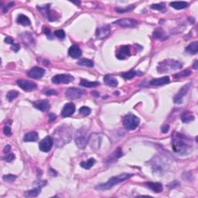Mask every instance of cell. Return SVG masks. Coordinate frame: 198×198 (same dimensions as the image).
Returning <instances> with one entry per match:
<instances>
[{"label":"cell","instance_id":"20","mask_svg":"<svg viewBox=\"0 0 198 198\" xmlns=\"http://www.w3.org/2000/svg\"><path fill=\"white\" fill-rule=\"evenodd\" d=\"M68 55L72 58H79L82 55V51L79 46H78L77 45H72L68 49Z\"/></svg>","mask_w":198,"mask_h":198},{"label":"cell","instance_id":"49","mask_svg":"<svg viewBox=\"0 0 198 198\" xmlns=\"http://www.w3.org/2000/svg\"><path fill=\"white\" fill-rule=\"evenodd\" d=\"M179 185H180V183H178V182H176V181H175L174 183H170V184H169V187L170 188H175V187H176V186H178Z\"/></svg>","mask_w":198,"mask_h":198},{"label":"cell","instance_id":"47","mask_svg":"<svg viewBox=\"0 0 198 198\" xmlns=\"http://www.w3.org/2000/svg\"><path fill=\"white\" fill-rule=\"evenodd\" d=\"M13 5H14V3H13V2H9V4L7 5V6H2L3 12H7V11H8V9H9V8H10V7H12V6H13Z\"/></svg>","mask_w":198,"mask_h":198},{"label":"cell","instance_id":"4","mask_svg":"<svg viewBox=\"0 0 198 198\" xmlns=\"http://www.w3.org/2000/svg\"><path fill=\"white\" fill-rule=\"evenodd\" d=\"M182 67L183 65L180 61L169 59L159 63L158 67H157V70L159 73H166V72L171 71V70H178Z\"/></svg>","mask_w":198,"mask_h":198},{"label":"cell","instance_id":"32","mask_svg":"<svg viewBox=\"0 0 198 198\" xmlns=\"http://www.w3.org/2000/svg\"><path fill=\"white\" fill-rule=\"evenodd\" d=\"M170 6L176 9H183L187 7L189 4L186 2H170Z\"/></svg>","mask_w":198,"mask_h":198},{"label":"cell","instance_id":"26","mask_svg":"<svg viewBox=\"0 0 198 198\" xmlns=\"http://www.w3.org/2000/svg\"><path fill=\"white\" fill-rule=\"evenodd\" d=\"M39 137H38V134L36 132H31L25 135L23 138L24 142H36L37 141Z\"/></svg>","mask_w":198,"mask_h":198},{"label":"cell","instance_id":"34","mask_svg":"<svg viewBox=\"0 0 198 198\" xmlns=\"http://www.w3.org/2000/svg\"><path fill=\"white\" fill-rule=\"evenodd\" d=\"M21 40L23 42L24 44H31L32 43H33V38L28 33H23L21 35Z\"/></svg>","mask_w":198,"mask_h":198},{"label":"cell","instance_id":"44","mask_svg":"<svg viewBox=\"0 0 198 198\" xmlns=\"http://www.w3.org/2000/svg\"><path fill=\"white\" fill-rule=\"evenodd\" d=\"M3 133L6 136H10L12 135V131H11L10 127L9 126H5L4 128H3Z\"/></svg>","mask_w":198,"mask_h":198},{"label":"cell","instance_id":"39","mask_svg":"<svg viewBox=\"0 0 198 198\" xmlns=\"http://www.w3.org/2000/svg\"><path fill=\"white\" fill-rule=\"evenodd\" d=\"M2 179L4 180V181L9 182V183H11V182L15 181V180L17 179V176H15V175H12V174H7V175H5V176H3Z\"/></svg>","mask_w":198,"mask_h":198},{"label":"cell","instance_id":"1","mask_svg":"<svg viewBox=\"0 0 198 198\" xmlns=\"http://www.w3.org/2000/svg\"><path fill=\"white\" fill-rule=\"evenodd\" d=\"M192 141L187 136L179 133H174L172 137V148L176 153L185 156L192 149Z\"/></svg>","mask_w":198,"mask_h":198},{"label":"cell","instance_id":"19","mask_svg":"<svg viewBox=\"0 0 198 198\" xmlns=\"http://www.w3.org/2000/svg\"><path fill=\"white\" fill-rule=\"evenodd\" d=\"M33 105L34 106L36 109L41 111V112H46V111L49 110V109L51 108L49 102H48L46 100L34 101V102H33Z\"/></svg>","mask_w":198,"mask_h":198},{"label":"cell","instance_id":"18","mask_svg":"<svg viewBox=\"0 0 198 198\" xmlns=\"http://www.w3.org/2000/svg\"><path fill=\"white\" fill-rule=\"evenodd\" d=\"M170 82V78L167 76L162 77L160 78H156V79H152L149 81V85L153 87H157V86H161V85H165L167 84H169Z\"/></svg>","mask_w":198,"mask_h":198},{"label":"cell","instance_id":"16","mask_svg":"<svg viewBox=\"0 0 198 198\" xmlns=\"http://www.w3.org/2000/svg\"><path fill=\"white\" fill-rule=\"evenodd\" d=\"M75 112V106L73 103H67L61 111V116L64 118L70 116Z\"/></svg>","mask_w":198,"mask_h":198},{"label":"cell","instance_id":"27","mask_svg":"<svg viewBox=\"0 0 198 198\" xmlns=\"http://www.w3.org/2000/svg\"><path fill=\"white\" fill-rule=\"evenodd\" d=\"M142 73L139 71H136V70H130V71L125 72V73L122 74V77L123 78H125V80H130L133 79V78H135L137 75H142Z\"/></svg>","mask_w":198,"mask_h":198},{"label":"cell","instance_id":"51","mask_svg":"<svg viewBox=\"0 0 198 198\" xmlns=\"http://www.w3.org/2000/svg\"><path fill=\"white\" fill-rule=\"evenodd\" d=\"M49 118H50V122H54V120H56L57 116H56V115H54V114L51 113V114H50Z\"/></svg>","mask_w":198,"mask_h":198},{"label":"cell","instance_id":"29","mask_svg":"<svg viewBox=\"0 0 198 198\" xmlns=\"http://www.w3.org/2000/svg\"><path fill=\"white\" fill-rule=\"evenodd\" d=\"M17 22L21 24V25L24 26V27H28V26H30L31 24L30 19L27 16L22 15V14H21V15L18 17V18H17Z\"/></svg>","mask_w":198,"mask_h":198},{"label":"cell","instance_id":"11","mask_svg":"<svg viewBox=\"0 0 198 198\" xmlns=\"http://www.w3.org/2000/svg\"><path fill=\"white\" fill-rule=\"evenodd\" d=\"M17 84L21 89L25 91H32L37 88V85L30 80H18L17 81Z\"/></svg>","mask_w":198,"mask_h":198},{"label":"cell","instance_id":"30","mask_svg":"<svg viewBox=\"0 0 198 198\" xmlns=\"http://www.w3.org/2000/svg\"><path fill=\"white\" fill-rule=\"evenodd\" d=\"M95 163V159L93 158H90L87 161H83L80 163V166L81 167H83L85 170H90L93 166Z\"/></svg>","mask_w":198,"mask_h":198},{"label":"cell","instance_id":"23","mask_svg":"<svg viewBox=\"0 0 198 198\" xmlns=\"http://www.w3.org/2000/svg\"><path fill=\"white\" fill-rule=\"evenodd\" d=\"M152 36L154 39L156 40H166L167 39V36L165 34V32L162 28H157L154 30L153 33H152Z\"/></svg>","mask_w":198,"mask_h":198},{"label":"cell","instance_id":"38","mask_svg":"<svg viewBox=\"0 0 198 198\" xmlns=\"http://www.w3.org/2000/svg\"><path fill=\"white\" fill-rule=\"evenodd\" d=\"M91 109L88 107H86V106H83V107H81L80 109H79V112L80 114H81V115H85V116H87V115H89L90 114H91Z\"/></svg>","mask_w":198,"mask_h":198},{"label":"cell","instance_id":"24","mask_svg":"<svg viewBox=\"0 0 198 198\" xmlns=\"http://www.w3.org/2000/svg\"><path fill=\"white\" fill-rule=\"evenodd\" d=\"M41 187H38V186H34L33 190L30 191H27L24 193V196L27 197H37L38 195L41 192Z\"/></svg>","mask_w":198,"mask_h":198},{"label":"cell","instance_id":"41","mask_svg":"<svg viewBox=\"0 0 198 198\" xmlns=\"http://www.w3.org/2000/svg\"><path fill=\"white\" fill-rule=\"evenodd\" d=\"M54 35H55L58 39L60 40L64 39V37H65V33H64V31L63 30H56V31H54Z\"/></svg>","mask_w":198,"mask_h":198},{"label":"cell","instance_id":"22","mask_svg":"<svg viewBox=\"0 0 198 198\" xmlns=\"http://www.w3.org/2000/svg\"><path fill=\"white\" fill-rule=\"evenodd\" d=\"M104 82L109 87H112V88H115V87L118 86V80H116V78H114L113 76H111V75H106L104 77Z\"/></svg>","mask_w":198,"mask_h":198},{"label":"cell","instance_id":"35","mask_svg":"<svg viewBox=\"0 0 198 198\" xmlns=\"http://www.w3.org/2000/svg\"><path fill=\"white\" fill-rule=\"evenodd\" d=\"M135 9V6L133 5V6H128L127 8H115V11L118 13H125V12H129L131 11H133V9Z\"/></svg>","mask_w":198,"mask_h":198},{"label":"cell","instance_id":"5","mask_svg":"<svg viewBox=\"0 0 198 198\" xmlns=\"http://www.w3.org/2000/svg\"><path fill=\"white\" fill-rule=\"evenodd\" d=\"M75 143L77 146L80 149H84L86 147L88 141H89V137L88 136V131L86 128H80L77 130L75 133Z\"/></svg>","mask_w":198,"mask_h":198},{"label":"cell","instance_id":"15","mask_svg":"<svg viewBox=\"0 0 198 198\" xmlns=\"http://www.w3.org/2000/svg\"><path fill=\"white\" fill-rule=\"evenodd\" d=\"M130 56H131V51H130V46L128 45L121 46L116 54L117 58L119 60H125Z\"/></svg>","mask_w":198,"mask_h":198},{"label":"cell","instance_id":"6","mask_svg":"<svg viewBox=\"0 0 198 198\" xmlns=\"http://www.w3.org/2000/svg\"><path fill=\"white\" fill-rule=\"evenodd\" d=\"M140 120L133 114H128L123 118V125L126 129L134 130L139 126Z\"/></svg>","mask_w":198,"mask_h":198},{"label":"cell","instance_id":"55","mask_svg":"<svg viewBox=\"0 0 198 198\" xmlns=\"http://www.w3.org/2000/svg\"><path fill=\"white\" fill-rule=\"evenodd\" d=\"M197 61L196 60V61H195V63H194V69H196V70H197Z\"/></svg>","mask_w":198,"mask_h":198},{"label":"cell","instance_id":"3","mask_svg":"<svg viewBox=\"0 0 198 198\" xmlns=\"http://www.w3.org/2000/svg\"><path fill=\"white\" fill-rule=\"evenodd\" d=\"M132 176H133V174H130V173H122V174L118 175V176H113V177L110 178L107 183L98 185L95 188L99 190V191H108V190L112 189L116 184H118V183L128 180V178L132 177Z\"/></svg>","mask_w":198,"mask_h":198},{"label":"cell","instance_id":"36","mask_svg":"<svg viewBox=\"0 0 198 198\" xmlns=\"http://www.w3.org/2000/svg\"><path fill=\"white\" fill-rule=\"evenodd\" d=\"M151 9H155V10L160 11V12H164L166 11L165 5L163 3H159V4H152L151 6Z\"/></svg>","mask_w":198,"mask_h":198},{"label":"cell","instance_id":"2","mask_svg":"<svg viewBox=\"0 0 198 198\" xmlns=\"http://www.w3.org/2000/svg\"><path fill=\"white\" fill-rule=\"evenodd\" d=\"M72 137V129L70 125H63L55 129L54 133V142L57 146H63L70 141Z\"/></svg>","mask_w":198,"mask_h":198},{"label":"cell","instance_id":"33","mask_svg":"<svg viewBox=\"0 0 198 198\" xmlns=\"http://www.w3.org/2000/svg\"><path fill=\"white\" fill-rule=\"evenodd\" d=\"M78 65L85 66V67H94V63H93V61L87 58L80 59V60H78Z\"/></svg>","mask_w":198,"mask_h":198},{"label":"cell","instance_id":"14","mask_svg":"<svg viewBox=\"0 0 198 198\" xmlns=\"http://www.w3.org/2000/svg\"><path fill=\"white\" fill-rule=\"evenodd\" d=\"M190 86H191V84H187V85L182 87V88L179 91L177 94H176L174 97V99H173V101H174L175 103H176V104H180V103H182L183 97L186 95V93L189 91Z\"/></svg>","mask_w":198,"mask_h":198},{"label":"cell","instance_id":"9","mask_svg":"<svg viewBox=\"0 0 198 198\" xmlns=\"http://www.w3.org/2000/svg\"><path fill=\"white\" fill-rule=\"evenodd\" d=\"M75 80V78L71 75L69 74H62V75H57L53 77L52 82L56 85H60V84H69Z\"/></svg>","mask_w":198,"mask_h":198},{"label":"cell","instance_id":"50","mask_svg":"<svg viewBox=\"0 0 198 198\" xmlns=\"http://www.w3.org/2000/svg\"><path fill=\"white\" fill-rule=\"evenodd\" d=\"M20 45L19 44H17V43H14L13 45H12V49L14 51H15V52H17V51H19V50H20Z\"/></svg>","mask_w":198,"mask_h":198},{"label":"cell","instance_id":"45","mask_svg":"<svg viewBox=\"0 0 198 198\" xmlns=\"http://www.w3.org/2000/svg\"><path fill=\"white\" fill-rule=\"evenodd\" d=\"M44 94L47 96H51V95H56L57 94V92L54 90H47L44 92Z\"/></svg>","mask_w":198,"mask_h":198},{"label":"cell","instance_id":"54","mask_svg":"<svg viewBox=\"0 0 198 198\" xmlns=\"http://www.w3.org/2000/svg\"><path fill=\"white\" fill-rule=\"evenodd\" d=\"M44 33H45V34L47 35V36H51V30H50L49 29H44Z\"/></svg>","mask_w":198,"mask_h":198},{"label":"cell","instance_id":"52","mask_svg":"<svg viewBox=\"0 0 198 198\" xmlns=\"http://www.w3.org/2000/svg\"><path fill=\"white\" fill-rule=\"evenodd\" d=\"M49 173H50V174H51V176H56L57 175V172L54 171L53 169H49Z\"/></svg>","mask_w":198,"mask_h":198},{"label":"cell","instance_id":"7","mask_svg":"<svg viewBox=\"0 0 198 198\" xmlns=\"http://www.w3.org/2000/svg\"><path fill=\"white\" fill-rule=\"evenodd\" d=\"M36 9L43 14V17L48 21H54L57 20V13L51 9V5L47 4L44 6H37Z\"/></svg>","mask_w":198,"mask_h":198},{"label":"cell","instance_id":"42","mask_svg":"<svg viewBox=\"0 0 198 198\" xmlns=\"http://www.w3.org/2000/svg\"><path fill=\"white\" fill-rule=\"evenodd\" d=\"M47 183V182L46 180H36V181L33 183V186H38V187H43L45 186Z\"/></svg>","mask_w":198,"mask_h":198},{"label":"cell","instance_id":"17","mask_svg":"<svg viewBox=\"0 0 198 198\" xmlns=\"http://www.w3.org/2000/svg\"><path fill=\"white\" fill-rule=\"evenodd\" d=\"M110 27L109 25L103 26V27H100V28L97 30V31H96V36L99 40L104 39V38L109 36V33H110Z\"/></svg>","mask_w":198,"mask_h":198},{"label":"cell","instance_id":"46","mask_svg":"<svg viewBox=\"0 0 198 198\" xmlns=\"http://www.w3.org/2000/svg\"><path fill=\"white\" fill-rule=\"evenodd\" d=\"M5 42H6V43H8V44L12 45V46L14 44L13 39H12V38L9 37V36H6V37L5 38Z\"/></svg>","mask_w":198,"mask_h":198},{"label":"cell","instance_id":"53","mask_svg":"<svg viewBox=\"0 0 198 198\" xmlns=\"http://www.w3.org/2000/svg\"><path fill=\"white\" fill-rule=\"evenodd\" d=\"M10 149H11V146L8 145V146H6V147H5V149H4V152H5V153H6V154L9 153V151H10Z\"/></svg>","mask_w":198,"mask_h":198},{"label":"cell","instance_id":"12","mask_svg":"<svg viewBox=\"0 0 198 198\" xmlns=\"http://www.w3.org/2000/svg\"><path fill=\"white\" fill-rule=\"evenodd\" d=\"M114 24H116L119 27H124V28H127V27L133 28V27H136L138 25V22L134 19L125 18L115 21V22H114Z\"/></svg>","mask_w":198,"mask_h":198},{"label":"cell","instance_id":"31","mask_svg":"<svg viewBox=\"0 0 198 198\" xmlns=\"http://www.w3.org/2000/svg\"><path fill=\"white\" fill-rule=\"evenodd\" d=\"M181 120L184 123H189L194 120V116L192 115V113L187 111V112H183V115H181Z\"/></svg>","mask_w":198,"mask_h":198},{"label":"cell","instance_id":"40","mask_svg":"<svg viewBox=\"0 0 198 198\" xmlns=\"http://www.w3.org/2000/svg\"><path fill=\"white\" fill-rule=\"evenodd\" d=\"M191 75V71L188 70H183V71L180 72V73L176 74L174 75V78H183V77H187Z\"/></svg>","mask_w":198,"mask_h":198},{"label":"cell","instance_id":"25","mask_svg":"<svg viewBox=\"0 0 198 198\" xmlns=\"http://www.w3.org/2000/svg\"><path fill=\"white\" fill-rule=\"evenodd\" d=\"M80 86L85 87V88H94V87H97L100 85V83L98 81H90V80H85V79H81L80 81Z\"/></svg>","mask_w":198,"mask_h":198},{"label":"cell","instance_id":"28","mask_svg":"<svg viewBox=\"0 0 198 198\" xmlns=\"http://www.w3.org/2000/svg\"><path fill=\"white\" fill-rule=\"evenodd\" d=\"M186 51L191 54H196L198 52V42H194L186 47Z\"/></svg>","mask_w":198,"mask_h":198},{"label":"cell","instance_id":"21","mask_svg":"<svg viewBox=\"0 0 198 198\" xmlns=\"http://www.w3.org/2000/svg\"><path fill=\"white\" fill-rule=\"evenodd\" d=\"M146 185L147 187H149V189L152 190L153 192L157 193H161L163 190L162 188V185L159 183H154V182H148V183H146Z\"/></svg>","mask_w":198,"mask_h":198},{"label":"cell","instance_id":"43","mask_svg":"<svg viewBox=\"0 0 198 198\" xmlns=\"http://www.w3.org/2000/svg\"><path fill=\"white\" fill-rule=\"evenodd\" d=\"M15 155H14L13 153H7L6 156H5L4 157H3V160L6 161V162H12V160H14L15 159Z\"/></svg>","mask_w":198,"mask_h":198},{"label":"cell","instance_id":"8","mask_svg":"<svg viewBox=\"0 0 198 198\" xmlns=\"http://www.w3.org/2000/svg\"><path fill=\"white\" fill-rule=\"evenodd\" d=\"M86 91L83 89L77 88H70L66 91V97L70 100H77L81 98Z\"/></svg>","mask_w":198,"mask_h":198},{"label":"cell","instance_id":"48","mask_svg":"<svg viewBox=\"0 0 198 198\" xmlns=\"http://www.w3.org/2000/svg\"><path fill=\"white\" fill-rule=\"evenodd\" d=\"M169 129H170V125H164L162 127V132L163 133H168Z\"/></svg>","mask_w":198,"mask_h":198},{"label":"cell","instance_id":"37","mask_svg":"<svg viewBox=\"0 0 198 198\" xmlns=\"http://www.w3.org/2000/svg\"><path fill=\"white\" fill-rule=\"evenodd\" d=\"M19 93L16 91H10L7 93L6 94V99H8L9 101H12V100H14L16 98L18 97Z\"/></svg>","mask_w":198,"mask_h":198},{"label":"cell","instance_id":"10","mask_svg":"<svg viewBox=\"0 0 198 198\" xmlns=\"http://www.w3.org/2000/svg\"><path fill=\"white\" fill-rule=\"evenodd\" d=\"M53 145H54V139L51 136H47L40 142L39 149L42 152H48L51 151Z\"/></svg>","mask_w":198,"mask_h":198},{"label":"cell","instance_id":"13","mask_svg":"<svg viewBox=\"0 0 198 198\" xmlns=\"http://www.w3.org/2000/svg\"><path fill=\"white\" fill-rule=\"evenodd\" d=\"M45 70L42 67H34L27 72V76L33 79H40L44 75Z\"/></svg>","mask_w":198,"mask_h":198}]
</instances>
